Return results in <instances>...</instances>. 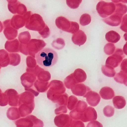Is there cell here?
<instances>
[{
	"instance_id": "obj_1",
	"label": "cell",
	"mask_w": 127,
	"mask_h": 127,
	"mask_svg": "<svg viewBox=\"0 0 127 127\" xmlns=\"http://www.w3.org/2000/svg\"><path fill=\"white\" fill-rule=\"evenodd\" d=\"M36 61L41 66L50 67L55 65L58 60L57 53L50 48L43 49L35 56Z\"/></svg>"
},
{
	"instance_id": "obj_2",
	"label": "cell",
	"mask_w": 127,
	"mask_h": 127,
	"mask_svg": "<svg viewBox=\"0 0 127 127\" xmlns=\"http://www.w3.org/2000/svg\"><path fill=\"white\" fill-rule=\"evenodd\" d=\"M18 105L20 115L24 117L30 114L34 108V95L29 92H25L19 95Z\"/></svg>"
},
{
	"instance_id": "obj_3",
	"label": "cell",
	"mask_w": 127,
	"mask_h": 127,
	"mask_svg": "<svg viewBox=\"0 0 127 127\" xmlns=\"http://www.w3.org/2000/svg\"><path fill=\"white\" fill-rule=\"evenodd\" d=\"M46 44L42 40L32 39L27 44H20V51L26 55L35 58L36 54L45 47Z\"/></svg>"
},
{
	"instance_id": "obj_4",
	"label": "cell",
	"mask_w": 127,
	"mask_h": 127,
	"mask_svg": "<svg viewBox=\"0 0 127 127\" xmlns=\"http://www.w3.org/2000/svg\"><path fill=\"white\" fill-rule=\"evenodd\" d=\"M24 16L26 20L25 26L28 30L39 32L44 28L46 24L42 17L38 14L29 11Z\"/></svg>"
},
{
	"instance_id": "obj_5",
	"label": "cell",
	"mask_w": 127,
	"mask_h": 127,
	"mask_svg": "<svg viewBox=\"0 0 127 127\" xmlns=\"http://www.w3.org/2000/svg\"><path fill=\"white\" fill-rule=\"evenodd\" d=\"M49 89L47 93L48 99L53 101L58 96L64 94L66 89L64 83L59 80H53L49 83Z\"/></svg>"
},
{
	"instance_id": "obj_6",
	"label": "cell",
	"mask_w": 127,
	"mask_h": 127,
	"mask_svg": "<svg viewBox=\"0 0 127 127\" xmlns=\"http://www.w3.org/2000/svg\"><path fill=\"white\" fill-rule=\"evenodd\" d=\"M115 5L112 2H106L101 1L96 5V10L99 16L105 18L113 14L115 11Z\"/></svg>"
},
{
	"instance_id": "obj_7",
	"label": "cell",
	"mask_w": 127,
	"mask_h": 127,
	"mask_svg": "<svg viewBox=\"0 0 127 127\" xmlns=\"http://www.w3.org/2000/svg\"><path fill=\"white\" fill-rule=\"evenodd\" d=\"M125 57V55L122 49H117L114 54L107 59L105 65H109L113 68H116L121 64L123 58Z\"/></svg>"
},
{
	"instance_id": "obj_8",
	"label": "cell",
	"mask_w": 127,
	"mask_h": 127,
	"mask_svg": "<svg viewBox=\"0 0 127 127\" xmlns=\"http://www.w3.org/2000/svg\"><path fill=\"white\" fill-rule=\"evenodd\" d=\"M3 31L6 38L9 40H14L18 35V30L13 28L11 24V20H6L3 22Z\"/></svg>"
},
{
	"instance_id": "obj_9",
	"label": "cell",
	"mask_w": 127,
	"mask_h": 127,
	"mask_svg": "<svg viewBox=\"0 0 127 127\" xmlns=\"http://www.w3.org/2000/svg\"><path fill=\"white\" fill-rule=\"evenodd\" d=\"M72 119L68 114H59L56 116L54 119L55 125L58 127L70 126Z\"/></svg>"
},
{
	"instance_id": "obj_10",
	"label": "cell",
	"mask_w": 127,
	"mask_h": 127,
	"mask_svg": "<svg viewBox=\"0 0 127 127\" xmlns=\"http://www.w3.org/2000/svg\"><path fill=\"white\" fill-rule=\"evenodd\" d=\"M97 114L95 109L91 107H87L82 113L81 121L84 122L95 121L97 119Z\"/></svg>"
},
{
	"instance_id": "obj_11",
	"label": "cell",
	"mask_w": 127,
	"mask_h": 127,
	"mask_svg": "<svg viewBox=\"0 0 127 127\" xmlns=\"http://www.w3.org/2000/svg\"><path fill=\"white\" fill-rule=\"evenodd\" d=\"M36 76L30 73H24L21 77V83L25 88H30L33 86L34 82L36 80Z\"/></svg>"
},
{
	"instance_id": "obj_12",
	"label": "cell",
	"mask_w": 127,
	"mask_h": 127,
	"mask_svg": "<svg viewBox=\"0 0 127 127\" xmlns=\"http://www.w3.org/2000/svg\"><path fill=\"white\" fill-rule=\"evenodd\" d=\"M84 97L86 98V101L88 104L92 107H95L98 105L101 99L99 94L92 91L88 92Z\"/></svg>"
},
{
	"instance_id": "obj_13",
	"label": "cell",
	"mask_w": 127,
	"mask_h": 127,
	"mask_svg": "<svg viewBox=\"0 0 127 127\" xmlns=\"http://www.w3.org/2000/svg\"><path fill=\"white\" fill-rule=\"evenodd\" d=\"M5 93L6 94L9 105L15 107L18 106L19 95L15 90L9 89L5 92Z\"/></svg>"
},
{
	"instance_id": "obj_14",
	"label": "cell",
	"mask_w": 127,
	"mask_h": 127,
	"mask_svg": "<svg viewBox=\"0 0 127 127\" xmlns=\"http://www.w3.org/2000/svg\"><path fill=\"white\" fill-rule=\"evenodd\" d=\"M26 22V20L24 15H15L11 20V26L17 30L25 26Z\"/></svg>"
},
{
	"instance_id": "obj_15",
	"label": "cell",
	"mask_w": 127,
	"mask_h": 127,
	"mask_svg": "<svg viewBox=\"0 0 127 127\" xmlns=\"http://www.w3.org/2000/svg\"><path fill=\"white\" fill-rule=\"evenodd\" d=\"M87 37L85 32L81 30H79L73 35L72 40L73 43L77 46H80L84 44L87 41Z\"/></svg>"
},
{
	"instance_id": "obj_16",
	"label": "cell",
	"mask_w": 127,
	"mask_h": 127,
	"mask_svg": "<svg viewBox=\"0 0 127 127\" xmlns=\"http://www.w3.org/2000/svg\"><path fill=\"white\" fill-rule=\"evenodd\" d=\"M91 90L89 87L83 84H78L71 89V91L74 95L78 96H84Z\"/></svg>"
},
{
	"instance_id": "obj_17",
	"label": "cell",
	"mask_w": 127,
	"mask_h": 127,
	"mask_svg": "<svg viewBox=\"0 0 127 127\" xmlns=\"http://www.w3.org/2000/svg\"><path fill=\"white\" fill-rule=\"evenodd\" d=\"M56 25L59 29L67 32L70 27V21L64 17H59L56 18Z\"/></svg>"
},
{
	"instance_id": "obj_18",
	"label": "cell",
	"mask_w": 127,
	"mask_h": 127,
	"mask_svg": "<svg viewBox=\"0 0 127 127\" xmlns=\"http://www.w3.org/2000/svg\"><path fill=\"white\" fill-rule=\"evenodd\" d=\"M20 43L18 39L7 41L5 45V49L9 53H17L20 52Z\"/></svg>"
},
{
	"instance_id": "obj_19",
	"label": "cell",
	"mask_w": 127,
	"mask_h": 127,
	"mask_svg": "<svg viewBox=\"0 0 127 127\" xmlns=\"http://www.w3.org/2000/svg\"><path fill=\"white\" fill-rule=\"evenodd\" d=\"M122 17L114 13L110 17L103 19L102 21L106 24L111 26H117L122 22Z\"/></svg>"
},
{
	"instance_id": "obj_20",
	"label": "cell",
	"mask_w": 127,
	"mask_h": 127,
	"mask_svg": "<svg viewBox=\"0 0 127 127\" xmlns=\"http://www.w3.org/2000/svg\"><path fill=\"white\" fill-rule=\"evenodd\" d=\"M99 94L102 98L106 100L111 99L115 95L113 90L108 87L102 88L99 91Z\"/></svg>"
},
{
	"instance_id": "obj_21",
	"label": "cell",
	"mask_w": 127,
	"mask_h": 127,
	"mask_svg": "<svg viewBox=\"0 0 127 127\" xmlns=\"http://www.w3.org/2000/svg\"><path fill=\"white\" fill-rule=\"evenodd\" d=\"M9 63L8 53L5 50H0V67H5L9 64Z\"/></svg>"
},
{
	"instance_id": "obj_22",
	"label": "cell",
	"mask_w": 127,
	"mask_h": 127,
	"mask_svg": "<svg viewBox=\"0 0 127 127\" xmlns=\"http://www.w3.org/2000/svg\"><path fill=\"white\" fill-rule=\"evenodd\" d=\"M15 124L17 127H33L34 126L33 122L29 116L15 121Z\"/></svg>"
},
{
	"instance_id": "obj_23",
	"label": "cell",
	"mask_w": 127,
	"mask_h": 127,
	"mask_svg": "<svg viewBox=\"0 0 127 127\" xmlns=\"http://www.w3.org/2000/svg\"><path fill=\"white\" fill-rule=\"evenodd\" d=\"M105 39L108 42L116 43L120 39V36L116 32L111 31L106 33Z\"/></svg>"
},
{
	"instance_id": "obj_24",
	"label": "cell",
	"mask_w": 127,
	"mask_h": 127,
	"mask_svg": "<svg viewBox=\"0 0 127 127\" xmlns=\"http://www.w3.org/2000/svg\"><path fill=\"white\" fill-rule=\"evenodd\" d=\"M73 73L78 83L84 82L87 79V76L86 73L82 69H76Z\"/></svg>"
},
{
	"instance_id": "obj_25",
	"label": "cell",
	"mask_w": 127,
	"mask_h": 127,
	"mask_svg": "<svg viewBox=\"0 0 127 127\" xmlns=\"http://www.w3.org/2000/svg\"><path fill=\"white\" fill-rule=\"evenodd\" d=\"M113 102L114 107L117 109H122L126 105L125 99L124 97L121 96H115L113 99Z\"/></svg>"
},
{
	"instance_id": "obj_26",
	"label": "cell",
	"mask_w": 127,
	"mask_h": 127,
	"mask_svg": "<svg viewBox=\"0 0 127 127\" xmlns=\"http://www.w3.org/2000/svg\"><path fill=\"white\" fill-rule=\"evenodd\" d=\"M34 86L38 92L44 93L46 92L49 88V82H44L37 79L35 82Z\"/></svg>"
},
{
	"instance_id": "obj_27",
	"label": "cell",
	"mask_w": 127,
	"mask_h": 127,
	"mask_svg": "<svg viewBox=\"0 0 127 127\" xmlns=\"http://www.w3.org/2000/svg\"><path fill=\"white\" fill-rule=\"evenodd\" d=\"M7 116L9 119L12 120H16L21 117L18 108L15 107L9 108L7 112Z\"/></svg>"
},
{
	"instance_id": "obj_28",
	"label": "cell",
	"mask_w": 127,
	"mask_h": 127,
	"mask_svg": "<svg viewBox=\"0 0 127 127\" xmlns=\"http://www.w3.org/2000/svg\"><path fill=\"white\" fill-rule=\"evenodd\" d=\"M68 99V95L66 93L58 96L54 99L53 102L56 103L57 105L59 106L65 105H67Z\"/></svg>"
},
{
	"instance_id": "obj_29",
	"label": "cell",
	"mask_w": 127,
	"mask_h": 127,
	"mask_svg": "<svg viewBox=\"0 0 127 127\" xmlns=\"http://www.w3.org/2000/svg\"><path fill=\"white\" fill-rule=\"evenodd\" d=\"M64 82L65 87L68 89H72L76 85L78 84L74 77L73 73L67 76Z\"/></svg>"
},
{
	"instance_id": "obj_30",
	"label": "cell",
	"mask_w": 127,
	"mask_h": 127,
	"mask_svg": "<svg viewBox=\"0 0 127 127\" xmlns=\"http://www.w3.org/2000/svg\"><path fill=\"white\" fill-rule=\"evenodd\" d=\"M114 79L116 82L124 84L127 86V73L120 70V72L115 75Z\"/></svg>"
},
{
	"instance_id": "obj_31",
	"label": "cell",
	"mask_w": 127,
	"mask_h": 127,
	"mask_svg": "<svg viewBox=\"0 0 127 127\" xmlns=\"http://www.w3.org/2000/svg\"><path fill=\"white\" fill-rule=\"evenodd\" d=\"M101 71L105 75L108 77H113L116 75V71L114 68L109 65H102Z\"/></svg>"
},
{
	"instance_id": "obj_32",
	"label": "cell",
	"mask_w": 127,
	"mask_h": 127,
	"mask_svg": "<svg viewBox=\"0 0 127 127\" xmlns=\"http://www.w3.org/2000/svg\"><path fill=\"white\" fill-rule=\"evenodd\" d=\"M31 38L30 33L28 31L21 32L18 35V40L22 44H27L31 40Z\"/></svg>"
},
{
	"instance_id": "obj_33",
	"label": "cell",
	"mask_w": 127,
	"mask_h": 127,
	"mask_svg": "<svg viewBox=\"0 0 127 127\" xmlns=\"http://www.w3.org/2000/svg\"><path fill=\"white\" fill-rule=\"evenodd\" d=\"M10 58L9 64L13 66H16L20 64L21 62V56L17 53H11L9 54Z\"/></svg>"
},
{
	"instance_id": "obj_34",
	"label": "cell",
	"mask_w": 127,
	"mask_h": 127,
	"mask_svg": "<svg viewBox=\"0 0 127 127\" xmlns=\"http://www.w3.org/2000/svg\"><path fill=\"white\" fill-rule=\"evenodd\" d=\"M115 14L122 17L127 12V7L126 5L122 3H117L115 5Z\"/></svg>"
},
{
	"instance_id": "obj_35",
	"label": "cell",
	"mask_w": 127,
	"mask_h": 127,
	"mask_svg": "<svg viewBox=\"0 0 127 127\" xmlns=\"http://www.w3.org/2000/svg\"><path fill=\"white\" fill-rule=\"evenodd\" d=\"M37 76L38 80L44 82H48L51 79V75L49 72L44 70L39 73Z\"/></svg>"
},
{
	"instance_id": "obj_36",
	"label": "cell",
	"mask_w": 127,
	"mask_h": 127,
	"mask_svg": "<svg viewBox=\"0 0 127 127\" xmlns=\"http://www.w3.org/2000/svg\"><path fill=\"white\" fill-rule=\"evenodd\" d=\"M78 99L74 95H71L68 98L67 101V107L69 110H72L75 109Z\"/></svg>"
},
{
	"instance_id": "obj_37",
	"label": "cell",
	"mask_w": 127,
	"mask_h": 127,
	"mask_svg": "<svg viewBox=\"0 0 127 127\" xmlns=\"http://www.w3.org/2000/svg\"><path fill=\"white\" fill-rule=\"evenodd\" d=\"M8 8L9 11L13 14H17V9L20 2L18 0H8Z\"/></svg>"
},
{
	"instance_id": "obj_38",
	"label": "cell",
	"mask_w": 127,
	"mask_h": 127,
	"mask_svg": "<svg viewBox=\"0 0 127 127\" xmlns=\"http://www.w3.org/2000/svg\"><path fill=\"white\" fill-rule=\"evenodd\" d=\"M88 107L87 104L85 102L79 100L77 102L76 106L75 107V110L78 113H84Z\"/></svg>"
},
{
	"instance_id": "obj_39",
	"label": "cell",
	"mask_w": 127,
	"mask_h": 127,
	"mask_svg": "<svg viewBox=\"0 0 127 127\" xmlns=\"http://www.w3.org/2000/svg\"><path fill=\"white\" fill-rule=\"evenodd\" d=\"M52 46L55 49L61 50L63 49L65 45L64 40L61 38H58L53 41L52 44Z\"/></svg>"
},
{
	"instance_id": "obj_40",
	"label": "cell",
	"mask_w": 127,
	"mask_h": 127,
	"mask_svg": "<svg viewBox=\"0 0 127 127\" xmlns=\"http://www.w3.org/2000/svg\"><path fill=\"white\" fill-rule=\"evenodd\" d=\"M79 22L81 25L83 26L88 25L91 22L90 15L88 14H83L80 17Z\"/></svg>"
},
{
	"instance_id": "obj_41",
	"label": "cell",
	"mask_w": 127,
	"mask_h": 127,
	"mask_svg": "<svg viewBox=\"0 0 127 127\" xmlns=\"http://www.w3.org/2000/svg\"><path fill=\"white\" fill-rule=\"evenodd\" d=\"M104 52L106 55H110L114 53L116 50V47L113 44L108 43L105 46Z\"/></svg>"
},
{
	"instance_id": "obj_42",
	"label": "cell",
	"mask_w": 127,
	"mask_h": 127,
	"mask_svg": "<svg viewBox=\"0 0 127 127\" xmlns=\"http://www.w3.org/2000/svg\"><path fill=\"white\" fill-rule=\"evenodd\" d=\"M82 2L81 0H67L66 4L71 9H76L78 8Z\"/></svg>"
},
{
	"instance_id": "obj_43",
	"label": "cell",
	"mask_w": 127,
	"mask_h": 127,
	"mask_svg": "<svg viewBox=\"0 0 127 127\" xmlns=\"http://www.w3.org/2000/svg\"><path fill=\"white\" fill-rule=\"evenodd\" d=\"M104 115L107 117H111L114 113V108L110 105H107L103 109Z\"/></svg>"
},
{
	"instance_id": "obj_44",
	"label": "cell",
	"mask_w": 127,
	"mask_h": 127,
	"mask_svg": "<svg viewBox=\"0 0 127 127\" xmlns=\"http://www.w3.org/2000/svg\"><path fill=\"white\" fill-rule=\"evenodd\" d=\"M28 116L33 122L34 124L33 127H43L44 123L43 121L33 115H30Z\"/></svg>"
},
{
	"instance_id": "obj_45",
	"label": "cell",
	"mask_w": 127,
	"mask_h": 127,
	"mask_svg": "<svg viewBox=\"0 0 127 127\" xmlns=\"http://www.w3.org/2000/svg\"><path fill=\"white\" fill-rule=\"evenodd\" d=\"M43 70H44V69L39 67L38 65H36V66L34 68H29L27 67L26 69V71L27 72L32 73L36 76H37L38 73Z\"/></svg>"
},
{
	"instance_id": "obj_46",
	"label": "cell",
	"mask_w": 127,
	"mask_h": 127,
	"mask_svg": "<svg viewBox=\"0 0 127 127\" xmlns=\"http://www.w3.org/2000/svg\"><path fill=\"white\" fill-rule=\"evenodd\" d=\"M26 64L28 68H33L37 65V62L34 58L32 56H27L26 59Z\"/></svg>"
},
{
	"instance_id": "obj_47",
	"label": "cell",
	"mask_w": 127,
	"mask_h": 127,
	"mask_svg": "<svg viewBox=\"0 0 127 127\" xmlns=\"http://www.w3.org/2000/svg\"><path fill=\"white\" fill-rule=\"evenodd\" d=\"M79 26L78 24L76 22L70 21V27L68 32L69 33L75 34L79 30Z\"/></svg>"
},
{
	"instance_id": "obj_48",
	"label": "cell",
	"mask_w": 127,
	"mask_h": 127,
	"mask_svg": "<svg viewBox=\"0 0 127 127\" xmlns=\"http://www.w3.org/2000/svg\"><path fill=\"white\" fill-rule=\"evenodd\" d=\"M27 12V9L26 7L24 4L20 2L18 5L17 9V13L19 15H24Z\"/></svg>"
},
{
	"instance_id": "obj_49",
	"label": "cell",
	"mask_w": 127,
	"mask_h": 127,
	"mask_svg": "<svg viewBox=\"0 0 127 127\" xmlns=\"http://www.w3.org/2000/svg\"><path fill=\"white\" fill-rule=\"evenodd\" d=\"M8 100L6 94L3 93L0 89V106H5L8 104Z\"/></svg>"
},
{
	"instance_id": "obj_50",
	"label": "cell",
	"mask_w": 127,
	"mask_h": 127,
	"mask_svg": "<svg viewBox=\"0 0 127 127\" xmlns=\"http://www.w3.org/2000/svg\"><path fill=\"white\" fill-rule=\"evenodd\" d=\"M38 33L43 38H46L48 37L50 35V30L47 25L46 24L44 28L40 32H38Z\"/></svg>"
},
{
	"instance_id": "obj_51",
	"label": "cell",
	"mask_w": 127,
	"mask_h": 127,
	"mask_svg": "<svg viewBox=\"0 0 127 127\" xmlns=\"http://www.w3.org/2000/svg\"><path fill=\"white\" fill-rule=\"evenodd\" d=\"M82 113H81L77 112L74 109L70 112L69 116L72 119L74 120H79L81 119Z\"/></svg>"
},
{
	"instance_id": "obj_52",
	"label": "cell",
	"mask_w": 127,
	"mask_h": 127,
	"mask_svg": "<svg viewBox=\"0 0 127 127\" xmlns=\"http://www.w3.org/2000/svg\"><path fill=\"white\" fill-rule=\"evenodd\" d=\"M67 110L66 107L65 105H62L55 110V113L56 115H59L64 113H66Z\"/></svg>"
},
{
	"instance_id": "obj_53",
	"label": "cell",
	"mask_w": 127,
	"mask_h": 127,
	"mask_svg": "<svg viewBox=\"0 0 127 127\" xmlns=\"http://www.w3.org/2000/svg\"><path fill=\"white\" fill-rule=\"evenodd\" d=\"M70 127H85L84 123L79 120H72Z\"/></svg>"
},
{
	"instance_id": "obj_54",
	"label": "cell",
	"mask_w": 127,
	"mask_h": 127,
	"mask_svg": "<svg viewBox=\"0 0 127 127\" xmlns=\"http://www.w3.org/2000/svg\"><path fill=\"white\" fill-rule=\"evenodd\" d=\"M122 24L120 27V29L123 32H127V15H125L122 21Z\"/></svg>"
},
{
	"instance_id": "obj_55",
	"label": "cell",
	"mask_w": 127,
	"mask_h": 127,
	"mask_svg": "<svg viewBox=\"0 0 127 127\" xmlns=\"http://www.w3.org/2000/svg\"><path fill=\"white\" fill-rule=\"evenodd\" d=\"M87 127H103L101 123L97 121H93L87 124Z\"/></svg>"
},
{
	"instance_id": "obj_56",
	"label": "cell",
	"mask_w": 127,
	"mask_h": 127,
	"mask_svg": "<svg viewBox=\"0 0 127 127\" xmlns=\"http://www.w3.org/2000/svg\"><path fill=\"white\" fill-rule=\"evenodd\" d=\"M120 68H121V70L127 73V59H124L123 61L120 65Z\"/></svg>"
},
{
	"instance_id": "obj_57",
	"label": "cell",
	"mask_w": 127,
	"mask_h": 127,
	"mask_svg": "<svg viewBox=\"0 0 127 127\" xmlns=\"http://www.w3.org/2000/svg\"><path fill=\"white\" fill-rule=\"evenodd\" d=\"M3 27L2 22L0 21V32H2L3 30Z\"/></svg>"
},
{
	"instance_id": "obj_58",
	"label": "cell",
	"mask_w": 127,
	"mask_h": 127,
	"mask_svg": "<svg viewBox=\"0 0 127 127\" xmlns=\"http://www.w3.org/2000/svg\"><path fill=\"white\" fill-rule=\"evenodd\" d=\"M70 127V126H66V127Z\"/></svg>"
},
{
	"instance_id": "obj_59",
	"label": "cell",
	"mask_w": 127,
	"mask_h": 127,
	"mask_svg": "<svg viewBox=\"0 0 127 127\" xmlns=\"http://www.w3.org/2000/svg\"><path fill=\"white\" fill-rule=\"evenodd\" d=\"M1 69V67H0V69Z\"/></svg>"
}]
</instances>
